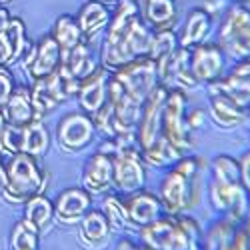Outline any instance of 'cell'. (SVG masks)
I'll list each match as a JSON object with an SVG mask.
<instances>
[{
  "instance_id": "83f0119b",
  "label": "cell",
  "mask_w": 250,
  "mask_h": 250,
  "mask_svg": "<svg viewBox=\"0 0 250 250\" xmlns=\"http://www.w3.org/2000/svg\"><path fill=\"white\" fill-rule=\"evenodd\" d=\"M52 38L56 40V44L62 50V56L68 54L72 48H76L80 42H84V34H82L78 22H76V16L70 14H62L56 18V22L52 26Z\"/></svg>"
},
{
  "instance_id": "f546056e",
  "label": "cell",
  "mask_w": 250,
  "mask_h": 250,
  "mask_svg": "<svg viewBox=\"0 0 250 250\" xmlns=\"http://www.w3.org/2000/svg\"><path fill=\"white\" fill-rule=\"evenodd\" d=\"M142 152V158L146 164L150 166H156V168H164V166H174L180 158H182V152L172 146V144L166 140L164 136H158L148 148L140 150Z\"/></svg>"
},
{
  "instance_id": "b9f144b4",
  "label": "cell",
  "mask_w": 250,
  "mask_h": 250,
  "mask_svg": "<svg viewBox=\"0 0 250 250\" xmlns=\"http://www.w3.org/2000/svg\"><path fill=\"white\" fill-rule=\"evenodd\" d=\"M248 58H250V56H248Z\"/></svg>"
},
{
  "instance_id": "ab89813d",
  "label": "cell",
  "mask_w": 250,
  "mask_h": 250,
  "mask_svg": "<svg viewBox=\"0 0 250 250\" xmlns=\"http://www.w3.org/2000/svg\"><path fill=\"white\" fill-rule=\"evenodd\" d=\"M4 128H6V120H4L2 112H0V152H4V148H2V136H4Z\"/></svg>"
},
{
  "instance_id": "60d3db41",
  "label": "cell",
  "mask_w": 250,
  "mask_h": 250,
  "mask_svg": "<svg viewBox=\"0 0 250 250\" xmlns=\"http://www.w3.org/2000/svg\"><path fill=\"white\" fill-rule=\"evenodd\" d=\"M98 2H102V4H114L116 0H98Z\"/></svg>"
},
{
  "instance_id": "484cf974",
  "label": "cell",
  "mask_w": 250,
  "mask_h": 250,
  "mask_svg": "<svg viewBox=\"0 0 250 250\" xmlns=\"http://www.w3.org/2000/svg\"><path fill=\"white\" fill-rule=\"evenodd\" d=\"M76 22L84 34L86 40H90L92 36H96L100 30H104L110 22V10L106 8V4L98 2V0H88L80 6L78 14H76Z\"/></svg>"
},
{
  "instance_id": "4316f807",
  "label": "cell",
  "mask_w": 250,
  "mask_h": 250,
  "mask_svg": "<svg viewBox=\"0 0 250 250\" xmlns=\"http://www.w3.org/2000/svg\"><path fill=\"white\" fill-rule=\"evenodd\" d=\"M176 0H144V22L152 30H168L176 22Z\"/></svg>"
},
{
  "instance_id": "e0dca14e",
  "label": "cell",
  "mask_w": 250,
  "mask_h": 250,
  "mask_svg": "<svg viewBox=\"0 0 250 250\" xmlns=\"http://www.w3.org/2000/svg\"><path fill=\"white\" fill-rule=\"evenodd\" d=\"M92 208V194L84 188H66L54 200V218L62 224H78Z\"/></svg>"
},
{
  "instance_id": "9a60e30c",
  "label": "cell",
  "mask_w": 250,
  "mask_h": 250,
  "mask_svg": "<svg viewBox=\"0 0 250 250\" xmlns=\"http://www.w3.org/2000/svg\"><path fill=\"white\" fill-rule=\"evenodd\" d=\"M208 88L226 94L230 100H234L238 106L248 110V106H250V58L238 60L236 66L230 72L216 82H210Z\"/></svg>"
},
{
  "instance_id": "4dcf8cb0",
  "label": "cell",
  "mask_w": 250,
  "mask_h": 250,
  "mask_svg": "<svg viewBox=\"0 0 250 250\" xmlns=\"http://www.w3.org/2000/svg\"><path fill=\"white\" fill-rule=\"evenodd\" d=\"M50 148V134L40 120H34L24 126V140H22V152L34 158H42Z\"/></svg>"
},
{
  "instance_id": "7c38bea8",
  "label": "cell",
  "mask_w": 250,
  "mask_h": 250,
  "mask_svg": "<svg viewBox=\"0 0 250 250\" xmlns=\"http://www.w3.org/2000/svg\"><path fill=\"white\" fill-rule=\"evenodd\" d=\"M96 126L92 122V116L86 112H70L62 116L56 126V138L62 150L66 152H78L86 148L94 140Z\"/></svg>"
},
{
  "instance_id": "277c9868",
  "label": "cell",
  "mask_w": 250,
  "mask_h": 250,
  "mask_svg": "<svg viewBox=\"0 0 250 250\" xmlns=\"http://www.w3.org/2000/svg\"><path fill=\"white\" fill-rule=\"evenodd\" d=\"M48 174L40 168L38 158L18 152L6 162V184L2 196L12 204H24L28 198L42 194Z\"/></svg>"
},
{
  "instance_id": "3957f363",
  "label": "cell",
  "mask_w": 250,
  "mask_h": 250,
  "mask_svg": "<svg viewBox=\"0 0 250 250\" xmlns=\"http://www.w3.org/2000/svg\"><path fill=\"white\" fill-rule=\"evenodd\" d=\"M202 166V158L198 156H182L160 180L158 198L166 214L176 216L196 206L200 198Z\"/></svg>"
},
{
  "instance_id": "603a6c76",
  "label": "cell",
  "mask_w": 250,
  "mask_h": 250,
  "mask_svg": "<svg viewBox=\"0 0 250 250\" xmlns=\"http://www.w3.org/2000/svg\"><path fill=\"white\" fill-rule=\"evenodd\" d=\"M208 112H210V118L222 128H234L244 120V112L246 108L238 106L234 100H230L226 94L218 92V90H210L208 88Z\"/></svg>"
},
{
  "instance_id": "5b68a950",
  "label": "cell",
  "mask_w": 250,
  "mask_h": 250,
  "mask_svg": "<svg viewBox=\"0 0 250 250\" xmlns=\"http://www.w3.org/2000/svg\"><path fill=\"white\" fill-rule=\"evenodd\" d=\"M220 48L234 60L250 56V0H234L220 26Z\"/></svg>"
},
{
  "instance_id": "5bb4252c",
  "label": "cell",
  "mask_w": 250,
  "mask_h": 250,
  "mask_svg": "<svg viewBox=\"0 0 250 250\" xmlns=\"http://www.w3.org/2000/svg\"><path fill=\"white\" fill-rule=\"evenodd\" d=\"M190 68L198 84H210L224 76L226 70V54L220 44L204 42L190 50Z\"/></svg>"
},
{
  "instance_id": "d6a6232c",
  "label": "cell",
  "mask_w": 250,
  "mask_h": 250,
  "mask_svg": "<svg viewBox=\"0 0 250 250\" xmlns=\"http://www.w3.org/2000/svg\"><path fill=\"white\" fill-rule=\"evenodd\" d=\"M38 236L40 232L28 220L20 218L14 222L10 230V238H8L10 250H38Z\"/></svg>"
},
{
  "instance_id": "6da1fadb",
  "label": "cell",
  "mask_w": 250,
  "mask_h": 250,
  "mask_svg": "<svg viewBox=\"0 0 250 250\" xmlns=\"http://www.w3.org/2000/svg\"><path fill=\"white\" fill-rule=\"evenodd\" d=\"M152 38L154 30L142 20L138 0H116L100 52V66L114 72L136 58L148 56Z\"/></svg>"
},
{
  "instance_id": "52a82bcc",
  "label": "cell",
  "mask_w": 250,
  "mask_h": 250,
  "mask_svg": "<svg viewBox=\"0 0 250 250\" xmlns=\"http://www.w3.org/2000/svg\"><path fill=\"white\" fill-rule=\"evenodd\" d=\"M138 236L148 250H198L188 236L180 214H168L154 220L152 224L140 226Z\"/></svg>"
},
{
  "instance_id": "f1b7e54d",
  "label": "cell",
  "mask_w": 250,
  "mask_h": 250,
  "mask_svg": "<svg viewBox=\"0 0 250 250\" xmlns=\"http://www.w3.org/2000/svg\"><path fill=\"white\" fill-rule=\"evenodd\" d=\"M24 220H28L38 232L50 226L54 220V202L48 200L44 194H36L24 202Z\"/></svg>"
},
{
  "instance_id": "cb8c5ba5",
  "label": "cell",
  "mask_w": 250,
  "mask_h": 250,
  "mask_svg": "<svg viewBox=\"0 0 250 250\" xmlns=\"http://www.w3.org/2000/svg\"><path fill=\"white\" fill-rule=\"evenodd\" d=\"M112 234V226L102 210L90 208L86 216L80 220V240L90 248H100L108 242Z\"/></svg>"
},
{
  "instance_id": "d590c367",
  "label": "cell",
  "mask_w": 250,
  "mask_h": 250,
  "mask_svg": "<svg viewBox=\"0 0 250 250\" xmlns=\"http://www.w3.org/2000/svg\"><path fill=\"white\" fill-rule=\"evenodd\" d=\"M14 88L16 86H14V82H12L10 72L6 70V66H0V110L6 106V102L10 100Z\"/></svg>"
},
{
  "instance_id": "7a4b0ae2",
  "label": "cell",
  "mask_w": 250,
  "mask_h": 250,
  "mask_svg": "<svg viewBox=\"0 0 250 250\" xmlns=\"http://www.w3.org/2000/svg\"><path fill=\"white\" fill-rule=\"evenodd\" d=\"M210 204L232 222L244 220L250 208V192L242 182L240 164L232 156L218 154L210 164Z\"/></svg>"
},
{
  "instance_id": "30bf717a",
  "label": "cell",
  "mask_w": 250,
  "mask_h": 250,
  "mask_svg": "<svg viewBox=\"0 0 250 250\" xmlns=\"http://www.w3.org/2000/svg\"><path fill=\"white\" fill-rule=\"evenodd\" d=\"M112 76L124 88V92H126L132 100H136L138 104H144V100L150 96V92L160 84L156 64L148 56L136 58V60L128 62V64L116 68L112 72Z\"/></svg>"
},
{
  "instance_id": "8fae6325",
  "label": "cell",
  "mask_w": 250,
  "mask_h": 250,
  "mask_svg": "<svg viewBox=\"0 0 250 250\" xmlns=\"http://www.w3.org/2000/svg\"><path fill=\"white\" fill-rule=\"evenodd\" d=\"M166 96H168V88L158 84L142 104L140 118L136 124V142L140 150L148 148L158 136H162V110Z\"/></svg>"
},
{
  "instance_id": "44dd1931",
  "label": "cell",
  "mask_w": 250,
  "mask_h": 250,
  "mask_svg": "<svg viewBox=\"0 0 250 250\" xmlns=\"http://www.w3.org/2000/svg\"><path fill=\"white\" fill-rule=\"evenodd\" d=\"M210 28H212L210 12H206L204 8L190 10L184 20L182 30L178 32V46L192 50V48L204 44L208 34H210Z\"/></svg>"
},
{
  "instance_id": "4fadbf2b",
  "label": "cell",
  "mask_w": 250,
  "mask_h": 250,
  "mask_svg": "<svg viewBox=\"0 0 250 250\" xmlns=\"http://www.w3.org/2000/svg\"><path fill=\"white\" fill-rule=\"evenodd\" d=\"M60 64H62V50L52 38V34L44 36L38 44H30L22 56V66L26 68V74L32 82L54 74Z\"/></svg>"
},
{
  "instance_id": "ac0fdd59",
  "label": "cell",
  "mask_w": 250,
  "mask_h": 250,
  "mask_svg": "<svg viewBox=\"0 0 250 250\" xmlns=\"http://www.w3.org/2000/svg\"><path fill=\"white\" fill-rule=\"evenodd\" d=\"M124 208H126L130 224H134V226L152 224L154 220L162 218L166 212L160 198L152 192H146L144 188L130 196H124Z\"/></svg>"
},
{
  "instance_id": "7402d4cb",
  "label": "cell",
  "mask_w": 250,
  "mask_h": 250,
  "mask_svg": "<svg viewBox=\"0 0 250 250\" xmlns=\"http://www.w3.org/2000/svg\"><path fill=\"white\" fill-rule=\"evenodd\" d=\"M6 120V124H14V126H26V124L34 122V120H42L36 110L30 98V90L24 86H16L10 100L6 102V106L0 110Z\"/></svg>"
},
{
  "instance_id": "d4e9b609",
  "label": "cell",
  "mask_w": 250,
  "mask_h": 250,
  "mask_svg": "<svg viewBox=\"0 0 250 250\" xmlns=\"http://www.w3.org/2000/svg\"><path fill=\"white\" fill-rule=\"evenodd\" d=\"M62 66H64L74 80L82 82L84 78H88L98 66H100V60L96 58L94 50L84 42H80L76 48H72L68 54L62 56Z\"/></svg>"
},
{
  "instance_id": "f35d334b",
  "label": "cell",
  "mask_w": 250,
  "mask_h": 250,
  "mask_svg": "<svg viewBox=\"0 0 250 250\" xmlns=\"http://www.w3.org/2000/svg\"><path fill=\"white\" fill-rule=\"evenodd\" d=\"M4 184H6V164H2V160H0V194L4 190Z\"/></svg>"
},
{
  "instance_id": "8d00e7d4",
  "label": "cell",
  "mask_w": 250,
  "mask_h": 250,
  "mask_svg": "<svg viewBox=\"0 0 250 250\" xmlns=\"http://www.w3.org/2000/svg\"><path fill=\"white\" fill-rule=\"evenodd\" d=\"M240 174H242V182L246 186V190L250 192V150L240 158Z\"/></svg>"
},
{
  "instance_id": "e575fe53",
  "label": "cell",
  "mask_w": 250,
  "mask_h": 250,
  "mask_svg": "<svg viewBox=\"0 0 250 250\" xmlns=\"http://www.w3.org/2000/svg\"><path fill=\"white\" fill-rule=\"evenodd\" d=\"M22 140H24V126L6 124L4 136H2V148H4V152H8V154L22 152Z\"/></svg>"
},
{
  "instance_id": "ba28073f",
  "label": "cell",
  "mask_w": 250,
  "mask_h": 250,
  "mask_svg": "<svg viewBox=\"0 0 250 250\" xmlns=\"http://www.w3.org/2000/svg\"><path fill=\"white\" fill-rule=\"evenodd\" d=\"M186 110H188V98L182 90H168L162 110V136L176 146L182 154L194 146L192 130L186 124Z\"/></svg>"
},
{
  "instance_id": "1f68e13d",
  "label": "cell",
  "mask_w": 250,
  "mask_h": 250,
  "mask_svg": "<svg viewBox=\"0 0 250 250\" xmlns=\"http://www.w3.org/2000/svg\"><path fill=\"white\" fill-rule=\"evenodd\" d=\"M176 48H178V36L172 28L154 30V38H152V46H150L148 58H152L156 68H160L164 62L176 52Z\"/></svg>"
},
{
  "instance_id": "2e32d148",
  "label": "cell",
  "mask_w": 250,
  "mask_h": 250,
  "mask_svg": "<svg viewBox=\"0 0 250 250\" xmlns=\"http://www.w3.org/2000/svg\"><path fill=\"white\" fill-rule=\"evenodd\" d=\"M108 78H110V72L104 66H98L88 78H84L80 82L76 98H78V104H80L82 112H86V114L92 116L104 106V104H106Z\"/></svg>"
},
{
  "instance_id": "74e56055",
  "label": "cell",
  "mask_w": 250,
  "mask_h": 250,
  "mask_svg": "<svg viewBox=\"0 0 250 250\" xmlns=\"http://www.w3.org/2000/svg\"><path fill=\"white\" fill-rule=\"evenodd\" d=\"M10 12L6 10V8H0V32H4L6 30V26H8V22H10Z\"/></svg>"
},
{
  "instance_id": "9c48e42d",
  "label": "cell",
  "mask_w": 250,
  "mask_h": 250,
  "mask_svg": "<svg viewBox=\"0 0 250 250\" xmlns=\"http://www.w3.org/2000/svg\"><path fill=\"white\" fill-rule=\"evenodd\" d=\"M144 164L146 162L142 158L140 148L120 146L112 156V188L122 196H130L142 190L146 184Z\"/></svg>"
},
{
  "instance_id": "8992f818",
  "label": "cell",
  "mask_w": 250,
  "mask_h": 250,
  "mask_svg": "<svg viewBox=\"0 0 250 250\" xmlns=\"http://www.w3.org/2000/svg\"><path fill=\"white\" fill-rule=\"evenodd\" d=\"M78 86H80V82L74 80L72 74L62 64L58 66L54 74L34 80L30 88V98H32L36 114L40 118L50 114L60 104H64L70 96H76Z\"/></svg>"
},
{
  "instance_id": "836d02e7",
  "label": "cell",
  "mask_w": 250,
  "mask_h": 250,
  "mask_svg": "<svg viewBox=\"0 0 250 250\" xmlns=\"http://www.w3.org/2000/svg\"><path fill=\"white\" fill-rule=\"evenodd\" d=\"M102 212L106 214L112 230H124L126 226H130L126 208H124V200H120L118 196H108L102 204Z\"/></svg>"
},
{
  "instance_id": "d6986e66",
  "label": "cell",
  "mask_w": 250,
  "mask_h": 250,
  "mask_svg": "<svg viewBox=\"0 0 250 250\" xmlns=\"http://www.w3.org/2000/svg\"><path fill=\"white\" fill-rule=\"evenodd\" d=\"M82 188L90 194H104L112 188V158L104 152H94L82 168Z\"/></svg>"
},
{
  "instance_id": "ffe728a7",
  "label": "cell",
  "mask_w": 250,
  "mask_h": 250,
  "mask_svg": "<svg viewBox=\"0 0 250 250\" xmlns=\"http://www.w3.org/2000/svg\"><path fill=\"white\" fill-rule=\"evenodd\" d=\"M30 42L26 28L20 18H10L4 32H0V66H10L16 60H22Z\"/></svg>"
}]
</instances>
